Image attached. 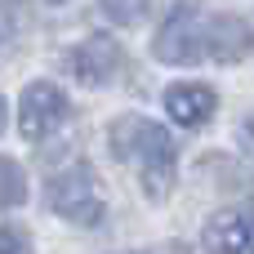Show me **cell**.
I'll return each mask as SVG.
<instances>
[{"label": "cell", "mask_w": 254, "mask_h": 254, "mask_svg": "<svg viewBox=\"0 0 254 254\" xmlns=\"http://www.w3.org/2000/svg\"><path fill=\"white\" fill-rule=\"evenodd\" d=\"M205 246L210 250H228V254H254V223L246 214H214L205 228Z\"/></svg>", "instance_id": "8"}, {"label": "cell", "mask_w": 254, "mask_h": 254, "mask_svg": "<svg viewBox=\"0 0 254 254\" xmlns=\"http://www.w3.org/2000/svg\"><path fill=\"white\" fill-rule=\"evenodd\" d=\"M71 67L85 85H107L116 71H121V45L112 36H89L76 54H71Z\"/></svg>", "instance_id": "5"}, {"label": "cell", "mask_w": 254, "mask_h": 254, "mask_svg": "<svg viewBox=\"0 0 254 254\" xmlns=\"http://www.w3.org/2000/svg\"><path fill=\"white\" fill-rule=\"evenodd\" d=\"M63 116H67V94L58 89V85H49V80H36V85H27L22 89V116H18V125H22V138H45L49 129H58L63 125Z\"/></svg>", "instance_id": "4"}, {"label": "cell", "mask_w": 254, "mask_h": 254, "mask_svg": "<svg viewBox=\"0 0 254 254\" xmlns=\"http://www.w3.org/2000/svg\"><path fill=\"white\" fill-rule=\"evenodd\" d=\"M27 201V179H22V170L9 161V156H0V210H13V205H22Z\"/></svg>", "instance_id": "9"}, {"label": "cell", "mask_w": 254, "mask_h": 254, "mask_svg": "<svg viewBox=\"0 0 254 254\" xmlns=\"http://www.w3.org/2000/svg\"><path fill=\"white\" fill-rule=\"evenodd\" d=\"M107 138H112V152L121 161L138 165V174H143V183H147L152 196L170 192V183H174V138L161 125H152L143 116H121Z\"/></svg>", "instance_id": "1"}, {"label": "cell", "mask_w": 254, "mask_h": 254, "mask_svg": "<svg viewBox=\"0 0 254 254\" xmlns=\"http://www.w3.org/2000/svg\"><path fill=\"white\" fill-rule=\"evenodd\" d=\"M54 4H63V0H54Z\"/></svg>", "instance_id": "14"}, {"label": "cell", "mask_w": 254, "mask_h": 254, "mask_svg": "<svg viewBox=\"0 0 254 254\" xmlns=\"http://www.w3.org/2000/svg\"><path fill=\"white\" fill-rule=\"evenodd\" d=\"M201 54H210V40L196 22L192 9H174L165 18V27L156 31V58L161 63H196Z\"/></svg>", "instance_id": "3"}, {"label": "cell", "mask_w": 254, "mask_h": 254, "mask_svg": "<svg viewBox=\"0 0 254 254\" xmlns=\"http://www.w3.org/2000/svg\"><path fill=\"white\" fill-rule=\"evenodd\" d=\"M214 107H219V98H214L210 85H174L165 94V112L179 125H205L214 116Z\"/></svg>", "instance_id": "7"}, {"label": "cell", "mask_w": 254, "mask_h": 254, "mask_svg": "<svg viewBox=\"0 0 254 254\" xmlns=\"http://www.w3.org/2000/svg\"><path fill=\"white\" fill-rule=\"evenodd\" d=\"M103 13H107L112 22L129 27V22H138V18L147 13V0H103Z\"/></svg>", "instance_id": "10"}, {"label": "cell", "mask_w": 254, "mask_h": 254, "mask_svg": "<svg viewBox=\"0 0 254 254\" xmlns=\"http://www.w3.org/2000/svg\"><path fill=\"white\" fill-rule=\"evenodd\" d=\"M205 40H210V54H214L219 63H241V58L254 49L250 22H246V18H232V13L214 18V22L205 27Z\"/></svg>", "instance_id": "6"}, {"label": "cell", "mask_w": 254, "mask_h": 254, "mask_svg": "<svg viewBox=\"0 0 254 254\" xmlns=\"http://www.w3.org/2000/svg\"><path fill=\"white\" fill-rule=\"evenodd\" d=\"M4 54H9V49H4V36H0V63H4Z\"/></svg>", "instance_id": "12"}, {"label": "cell", "mask_w": 254, "mask_h": 254, "mask_svg": "<svg viewBox=\"0 0 254 254\" xmlns=\"http://www.w3.org/2000/svg\"><path fill=\"white\" fill-rule=\"evenodd\" d=\"M0 129H4V98H0Z\"/></svg>", "instance_id": "13"}, {"label": "cell", "mask_w": 254, "mask_h": 254, "mask_svg": "<svg viewBox=\"0 0 254 254\" xmlns=\"http://www.w3.org/2000/svg\"><path fill=\"white\" fill-rule=\"evenodd\" d=\"M49 210H58V214H63L67 223H76V228H98V223H103L98 179H94L85 165L58 174V179L49 183Z\"/></svg>", "instance_id": "2"}, {"label": "cell", "mask_w": 254, "mask_h": 254, "mask_svg": "<svg viewBox=\"0 0 254 254\" xmlns=\"http://www.w3.org/2000/svg\"><path fill=\"white\" fill-rule=\"evenodd\" d=\"M0 250H31V237L22 228H0Z\"/></svg>", "instance_id": "11"}]
</instances>
